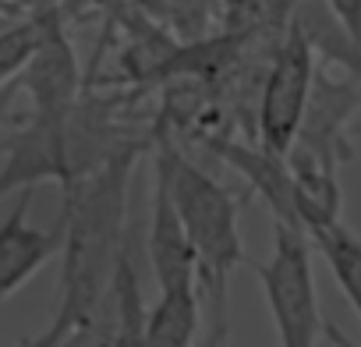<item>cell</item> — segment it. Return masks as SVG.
<instances>
[{"label": "cell", "instance_id": "20", "mask_svg": "<svg viewBox=\"0 0 361 347\" xmlns=\"http://www.w3.org/2000/svg\"><path fill=\"white\" fill-rule=\"evenodd\" d=\"M326 340H329V343H336V347H361V343H350L347 336H340V329H336V326H329V322H326Z\"/></svg>", "mask_w": 361, "mask_h": 347}, {"label": "cell", "instance_id": "12", "mask_svg": "<svg viewBox=\"0 0 361 347\" xmlns=\"http://www.w3.org/2000/svg\"><path fill=\"white\" fill-rule=\"evenodd\" d=\"M308 241L319 248V255L326 259L336 287L343 291V298L350 301V308L357 312L361 319V238L343 224H329V227H319L308 234Z\"/></svg>", "mask_w": 361, "mask_h": 347}, {"label": "cell", "instance_id": "5", "mask_svg": "<svg viewBox=\"0 0 361 347\" xmlns=\"http://www.w3.org/2000/svg\"><path fill=\"white\" fill-rule=\"evenodd\" d=\"M315 82V50L305 32L287 22L259 96V142L273 152H290Z\"/></svg>", "mask_w": 361, "mask_h": 347}, {"label": "cell", "instance_id": "13", "mask_svg": "<svg viewBox=\"0 0 361 347\" xmlns=\"http://www.w3.org/2000/svg\"><path fill=\"white\" fill-rule=\"evenodd\" d=\"M36 43H39V22L32 18V11L11 18L0 29V89L22 78L25 64L36 54Z\"/></svg>", "mask_w": 361, "mask_h": 347}, {"label": "cell", "instance_id": "7", "mask_svg": "<svg viewBox=\"0 0 361 347\" xmlns=\"http://www.w3.org/2000/svg\"><path fill=\"white\" fill-rule=\"evenodd\" d=\"M149 266L159 284V291L170 287H199V266L195 248L185 231V220L177 213V202L170 195V181L163 166L152 159V209H149Z\"/></svg>", "mask_w": 361, "mask_h": 347}, {"label": "cell", "instance_id": "1", "mask_svg": "<svg viewBox=\"0 0 361 347\" xmlns=\"http://www.w3.org/2000/svg\"><path fill=\"white\" fill-rule=\"evenodd\" d=\"M138 152L142 145H128L61 188V308L50 326L68 340L92 333L106 315L114 273L128 252L124 224Z\"/></svg>", "mask_w": 361, "mask_h": 347}, {"label": "cell", "instance_id": "3", "mask_svg": "<svg viewBox=\"0 0 361 347\" xmlns=\"http://www.w3.org/2000/svg\"><path fill=\"white\" fill-rule=\"evenodd\" d=\"M156 163L166 174L170 195L177 202V213L185 220V231H188L192 248H195L199 294L206 298V305L213 312V326L227 329L231 273L241 262H248L238 199L213 178V174H206L199 163H192L166 135H156Z\"/></svg>", "mask_w": 361, "mask_h": 347}, {"label": "cell", "instance_id": "10", "mask_svg": "<svg viewBox=\"0 0 361 347\" xmlns=\"http://www.w3.org/2000/svg\"><path fill=\"white\" fill-rule=\"evenodd\" d=\"M202 322V294L199 287H170L159 291V301L145 312L142 336L131 347H195ZM89 347H114L96 340Z\"/></svg>", "mask_w": 361, "mask_h": 347}, {"label": "cell", "instance_id": "16", "mask_svg": "<svg viewBox=\"0 0 361 347\" xmlns=\"http://www.w3.org/2000/svg\"><path fill=\"white\" fill-rule=\"evenodd\" d=\"M110 4L135 8V11H142L145 18H152V22H163V25H166V0H110Z\"/></svg>", "mask_w": 361, "mask_h": 347}, {"label": "cell", "instance_id": "19", "mask_svg": "<svg viewBox=\"0 0 361 347\" xmlns=\"http://www.w3.org/2000/svg\"><path fill=\"white\" fill-rule=\"evenodd\" d=\"M224 333H227V329H216V326H213L206 336L195 340V347H224Z\"/></svg>", "mask_w": 361, "mask_h": 347}, {"label": "cell", "instance_id": "9", "mask_svg": "<svg viewBox=\"0 0 361 347\" xmlns=\"http://www.w3.org/2000/svg\"><path fill=\"white\" fill-rule=\"evenodd\" d=\"M206 145L248 181V188L266 202L273 220L301 227L298 209H294V178H290V163L283 152H273L262 142L252 145V142H238L227 135H206Z\"/></svg>", "mask_w": 361, "mask_h": 347}, {"label": "cell", "instance_id": "6", "mask_svg": "<svg viewBox=\"0 0 361 347\" xmlns=\"http://www.w3.org/2000/svg\"><path fill=\"white\" fill-rule=\"evenodd\" d=\"M361 110V82L343 75L329 78L326 71H315L312 96L301 117V128L294 135L290 152L308 156L329 170L343 166L354 156V114Z\"/></svg>", "mask_w": 361, "mask_h": 347}, {"label": "cell", "instance_id": "4", "mask_svg": "<svg viewBox=\"0 0 361 347\" xmlns=\"http://www.w3.org/2000/svg\"><path fill=\"white\" fill-rule=\"evenodd\" d=\"M266 294L280 347H319L326 319L319 308V287L312 269V241L301 227L273 220V252L266 262H252Z\"/></svg>", "mask_w": 361, "mask_h": 347}, {"label": "cell", "instance_id": "18", "mask_svg": "<svg viewBox=\"0 0 361 347\" xmlns=\"http://www.w3.org/2000/svg\"><path fill=\"white\" fill-rule=\"evenodd\" d=\"M29 11V0H18V4H8V8H0V29H4L11 18H18V15H25Z\"/></svg>", "mask_w": 361, "mask_h": 347}, {"label": "cell", "instance_id": "15", "mask_svg": "<svg viewBox=\"0 0 361 347\" xmlns=\"http://www.w3.org/2000/svg\"><path fill=\"white\" fill-rule=\"evenodd\" d=\"M333 11V18L347 29V36L361 47V0H322Z\"/></svg>", "mask_w": 361, "mask_h": 347}, {"label": "cell", "instance_id": "11", "mask_svg": "<svg viewBox=\"0 0 361 347\" xmlns=\"http://www.w3.org/2000/svg\"><path fill=\"white\" fill-rule=\"evenodd\" d=\"M287 163H290V178H294V209H298L301 231L312 234L319 227L336 224L340 209H343L336 170H329L308 156H298V152H287Z\"/></svg>", "mask_w": 361, "mask_h": 347}, {"label": "cell", "instance_id": "2", "mask_svg": "<svg viewBox=\"0 0 361 347\" xmlns=\"http://www.w3.org/2000/svg\"><path fill=\"white\" fill-rule=\"evenodd\" d=\"M128 145L138 142L124 135L103 103L78 99L61 114H32L22 128L0 138V199L47 181L68 188Z\"/></svg>", "mask_w": 361, "mask_h": 347}, {"label": "cell", "instance_id": "14", "mask_svg": "<svg viewBox=\"0 0 361 347\" xmlns=\"http://www.w3.org/2000/svg\"><path fill=\"white\" fill-rule=\"evenodd\" d=\"M216 8L220 0H166V29H173L180 43L202 39L216 18Z\"/></svg>", "mask_w": 361, "mask_h": 347}, {"label": "cell", "instance_id": "8", "mask_svg": "<svg viewBox=\"0 0 361 347\" xmlns=\"http://www.w3.org/2000/svg\"><path fill=\"white\" fill-rule=\"evenodd\" d=\"M36 188L18 192V202L0 224V301L18 294L54 255H61V220L57 227L43 231L29 224V206Z\"/></svg>", "mask_w": 361, "mask_h": 347}, {"label": "cell", "instance_id": "21", "mask_svg": "<svg viewBox=\"0 0 361 347\" xmlns=\"http://www.w3.org/2000/svg\"><path fill=\"white\" fill-rule=\"evenodd\" d=\"M8 4H18V0H0V8H8Z\"/></svg>", "mask_w": 361, "mask_h": 347}, {"label": "cell", "instance_id": "17", "mask_svg": "<svg viewBox=\"0 0 361 347\" xmlns=\"http://www.w3.org/2000/svg\"><path fill=\"white\" fill-rule=\"evenodd\" d=\"M64 333L61 329H54V326H47L43 333H36V336H29V340H22L18 347H64Z\"/></svg>", "mask_w": 361, "mask_h": 347}]
</instances>
